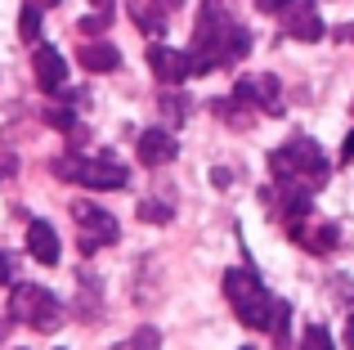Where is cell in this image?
I'll use <instances>...</instances> for the list:
<instances>
[{"label":"cell","instance_id":"21","mask_svg":"<svg viewBox=\"0 0 354 350\" xmlns=\"http://www.w3.org/2000/svg\"><path fill=\"white\" fill-rule=\"evenodd\" d=\"M157 346H162V333H157V328L148 324V328H139V333H130L126 342L113 346V350H157Z\"/></svg>","mask_w":354,"mask_h":350},{"label":"cell","instance_id":"28","mask_svg":"<svg viewBox=\"0 0 354 350\" xmlns=\"http://www.w3.org/2000/svg\"><path fill=\"white\" fill-rule=\"evenodd\" d=\"M229 180H234V175H229V171H220V167H216V171H211V184H216V189H225V184H229Z\"/></svg>","mask_w":354,"mask_h":350},{"label":"cell","instance_id":"29","mask_svg":"<svg viewBox=\"0 0 354 350\" xmlns=\"http://www.w3.org/2000/svg\"><path fill=\"white\" fill-rule=\"evenodd\" d=\"M90 5H95L99 14H117V0H90Z\"/></svg>","mask_w":354,"mask_h":350},{"label":"cell","instance_id":"3","mask_svg":"<svg viewBox=\"0 0 354 350\" xmlns=\"http://www.w3.org/2000/svg\"><path fill=\"white\" fill-rule=\"evenodd\" d=\"M225 297H229V306H234V315H238L242 328H265V333H269V315H274L278 297L260 283L256 270H242V265L225 270Z\"/></svg>","mask_w":354,"mask_h":350},{"label":"cell","instance_id":"9","mask_svg":"<svg viewBox=\"0 0 354 350\" xmlns=\"http://www.w3.org/2000/svg\"><path fill=\"white\" fill-rule=\"evenodd\" d=\"M32 72H36V86L45 90V95H63V86H68V59H63L54 45H36L32 54Z\"/></svg>","mask_w":354,"mask_h":350},{"label":"cell","instance_id":"5","mask_svg":"<svg viewBox=\"0 0 354 350\" xmlns=\"http://www.w3.org/2000/svg\"><path fill=\"white\" fill-rule=\"evenodd\" d=\"M9 319L27 324L36 333H54L63 324V301L50 288H36V283H18L14 297H9Z\"/></svg>","mask_w":354,"mask_h":350},{"label":"cell","instance_id":"11","mask_svg":"<svg viewBox=\"0 0 354 350\" xmlns=\"http://www.w3.org/2000/svg\"><path fill=\"white\" fill-rule=\"evenodd\" d=\"M135 153H139L144 167H171L175 153H180V140H175V131H166V126H148V131L139 135Z\"/></svg>","mask_w":354,"mask_h":350},{"label":"cell","instance_id":"7","mask_svg":"<svg viewBox=\"0 0 354 350\" xmlns=\"http://www.w3.org/2000/svg\"><path fill=\"white\" fill-rule=\"evenodd\" d=\"M234 95L242 99L247 108H256V113L265 117H283V81L274 77V72H256V77H238Z\"/></svg>","mask_w":354,"mask_h":350},{"label":"cell","instance_id":"31","mask_svg":"<svg viewBox=\"0 0 354 350\" xmlns=\"http://www.w3.org/2000/svg\"><path fill=\"white\" fill-rule=\"evenodd\" d=\"M346 350H354V315H350V328H346Z\"/></svg>","mask_w":354,"mask_h":350},{"label":"cell","instance_id":"30","mask_svg":"<svg viewBox=\"0 0 354 350\" xmlns=\"http://www.w3.org/2000/svg\"><path fill=\"white\" fill-rule=\"evenodd\" d=\"M337 41H354V23H346V27H337Z\"/></svg>","mask_w":354,"mask_h":350},{"label":"cell","instance_id":"2","mask_svg":"<svg viewBox=\"0 0 354 350\" xmlns=\"http://www.w3.org/2000/svg\"><path fill=\"white\" fill-rule=\"evenodd\" d=\"M269 171H274V184H305V189L319 193L332 175V162L310 135H292L287 144H278L269 153Z\"/></svg>","mask_w":354,"mask_h":350},{"label":"cell","instance_id":"18","mask_svg":"<svg viewBox=\"0 0 354 350\" xmlns=\"http://www.w3.org/2000/svg\"><path fill=\"white\" fill-rule=\"evenodd\" d=\"M41 18H45V9L27 0V5H23V14H18V36H23L27 45H41V27H45Z\"/></svg>","mask_w":354,"mask_h":350},{"label":"cell","instance_id":"23","mask_svg":"<svg viewBox=\"0 0 354 350\" xmlns=\"http://www.w3.org/2000/svg\"><path fill=\"white\" fill-rule=\"evenodd\" d=\"M301 350H337V346H332V333L323 324H310L301 333Z\"/></svg>","mask_w":354,"mask_h":350},{"label":"cell","instance_id":"14","mask_svg":"<svg viewBox=\"0 0 354 350\" xmlns=\"http://www.w3.org/2000/svg\"><path fill=\"white\" fill-rule=\"evenodd\" d=\"M77 63L86 72H117L121 68V50L113 41H86V45H77Z\"/></svg>","mask_w":354,"mask_h":350},{"label":"cell","instance_id":"12","mask_svg":"<svg viewBox=\"0 0 354 350\" xmlns=\"http://www.w3.org/2000/svg\"><path fill=\"white\" fill-rule=\"evenodd\" d=\"M292 238L314 256H328L332 247H341V229L332 225V220H305V225L292 229Z\"/></svg>","mask_w":354,"mask_h":350},{"label":"cell","instance_id":"17","mask_svg":"<svg viewBox=\"0 0 354 350\" xmlns=\"http://www.w3.org/2000/svg\"><path fill=\"white\" fill-rule=\"evenodd\" d=\"M211 108H216V117H220L225 126H234V131H247V126L256 122V108H247L238 95H229V99H216Z\"/></svg>","mask_w":354,"mask_h":350},{"label":"cell","instance_id":"25","mask_svg":"<svg viewBox=\"0 0 354 350\" xmlns=\"http://www.w3.org/2000/svg\"><path fill=\"white\" fill-rule=\"evenodd\" d=\"M292 5H296V0H256V9H260V14H287Z\"/></svg>","mask_w":354,"mask_h":350},{"label":"cell","instance_id":"26","mask_svg":"<svg viewBox=\"0 0 354 350\" xmlns=\"http://www.w3.org/2000/svg\"><path fill=\"white\" fill-rule=\"evenodd\" d=\"M9 279H14V252H5V247H0V288H5Z\"/></svg>","mask_w":354,"mask_h":350},{"label":"cell","instance_id":"6","mask_svg":"<svg viewBox=\"0 0 354 350\" xmlns=\"http://www.w3.org/2000/svg\"><path fill=\"white\" fill-rule=\"evenodd\" d=\"M72 220H77V247L81 256H95L104 247H113L121 238V225L113 211H104L99 202H72Z\"/></svg>","mask_w":354,"mask_h":350},{"label":"cell","instance_id":"1","mask_svg":"<svg viewBox=\"0 0 354 350\" xmlns=\"http://www.w3.org/2000/svg\"><path fill=\"white\" fill-rule=\"evenodd\" d=\"M189 54L198 63V77L202 72H216V68H234V63H242L251 54V32L229 18V9L220 0H202Z\"/></svg>","mask_w":354,"mask_h":350},{"label":"cell","instance_id":"16","mask_svg":"<svg viewBox=\"0 0 354 350\" xmlns=\"http://www.w3.org/2000/svg\"><path fill=\"white\" fill-rule=\"evenodd\" d=\"M126 9H130V23L139 27L144 36H162L166 32V5L162 0H126Z\"/></svg>","mask_w":354,"mask_h":350},{"label":"cell","instance_id":"13","mask_svg":"<svg viewBox=\"0 0 354 350\" xmlns=\"http://www.w3.org/2000/svg\"><path fill=\"white\" fill-rule=\"evenodd\" d=\"M27 252H32L41 265H59L63 247H59V234H54L50 220H32V225H27Z\"/></svg>","mask_w":354,"mask_h":350},{"label":"cell","instance_id":"32","mask_svg":"<svg viewBox=\"0 0 354 350\" xmlns=\"http://www.w3.org/2000/svg\"><path fill=\"white\" fill-rule=\"evenodd\" d=\"M32 5H41V9H54V5H59V0H32Z\"/></svg>","mask_w":354,"mask_h":350},{"label":"cell","instance_id":"24","mask_svg":"<svg viewBox=\"0 0 354 350\" xmlns=\"http://www.w3.org/2000/svg\"><path fill=\"white\" fill-rule=\"evenodd\" d=\"M108 27H113V14H86V18H77V32L81 36H99V32H108Z\"/></svg>","mask_w":354,"mask_h":350},{"label":"cell","instance_id":"4","mask_svg":"<svg viewBox=\"0 0 354 350\" xmlns=\"http://www.w3.org/2000/svg\"><path fill=\"white\" fill-rule=\"evenodd\" d=\"M54 175L81 184V189H99V193H104V189H126V184H130V171L121 167L113 153H95V158L72 153V158H59V162H54Z\"/></svg>","mask_w":354,"mask_h":350},{"label":"cell","instance_id":"15","mask_svg":"<svg viewBox=\"0 0 354 350\" xmlns=\"http://www.w3.org/2000/svg\"><path fill=\"white\" fill-rule=\"evenodd\" d=\"M77 315L81 319H99L104 315V279L95 270H77Z\"/></svg>","mask_w":354,"mask_h":350},{"label":"cell","instance_id":"22","mask_svg":"<svg viewBox=\"0 0 354 350\" xmlns=\"http://www.w3.org/2000/svg\"><path fill=\"white\" fill-rule=\"evenodd\" d=\"M189 95H162V113H166V122L171 126H184L189 122Z\"/></svg>","mask_w":354,"mask_h":350},{"label":"cell","instance_id":"20","mask_svg":"<svg viewBox=\"0 0 354 350\" xmlns=\"http://www.w3.org/2000/svg\"><path fill=\"white\" fill-rule=\"evenodd\" d=\"M269 333H274L278 350H287V333H292V301H283V297L274 301V315H269Z\"/></svg>","mask_w":354,"mask_h":350},{"label":"cell","instance_id":"19","mask_svg":"<svg viewBox=\"0 0 354 350\" xmlns=\"http://www.w3.org/2000/svg\"><path fill=\"white\" fill-rule=\"evenodd\" d=\"M171 216H175L171 198H144L139 202V220H144V225H171Z\"/></svg>","mask_w":354,"mask_h":350},{"label":"cell","instance_id":"10","mask_svg":"<svg viewBox=\"0 0 354 350\" xmlns=\"http://www.w3.org/2000/svg\"><path fill=\"white\" fill-rule=\"evenodd\" d=\"M283 32L292 36V41H305V45H314V41H323V18H319V5L314 0H296L292 9L283 14Z\"/></svg>","mask_w":354,"mask_h":350},{"label":"cell","instance_id":"33","mask_svg":"<svg viewBox=\"0 0 354 350\" xmlns=\"http://www.w3.org/2000/svg\"><path fill=\"white\" fill-rule=\"evenodd\" d=\"M162 5H166V9H180V5H184V0H162Z\"/></svg>","mask_w":354,"mask_h":350},{"label":"cell","instance_id":"8","mask_svg":"<svg viewBox=\"0 0 354 350\" xmlns=\"http://www.w3.org/2000/svg\"><path fill=\"white\" fill-rule=\"evenodd\" d=\"M148 68L162 86H184L189 77H198V63L189 50H171V45H148Z\"/></svg>","mask_w":354,"mask_h":350},{"label":"cell","instance_id":"35","mask_svg":"<svg viewBox=\"0 0 354 350\" xmlns=\"http://www.w3.org/2000/svg\"><path fill=\"white\" fill-rule=\"evenodd\" d=\"M350 113H354V104H350Z\"/></svg>","mask_w":354,"mask_h":350},{"label":"cell","instance_id":"34","mask_svg":"<svg viewBox=\"0 0 354 350\" xmlns=\"http://www.w3.org/2000/svg\"><path fill=\"white\" fill-rule=\"evenodd\" d=\"M242 350H251V346H242Z\"/></svg>","mask_w":354,"mask_h":350},{"label":"cell","instance_id":"27","mask_svg":"<svg viewBox=\"0 0 354 350\" xmlns=\"http://www.w3.org/2000/svg\"><path fill=\"white\" fill-rule=\"evenodd\" d=\"M341 162H354V131L346 135V144H341Z\"/></svg>","mask_w":354,"mask_h":350}]
</instances>
